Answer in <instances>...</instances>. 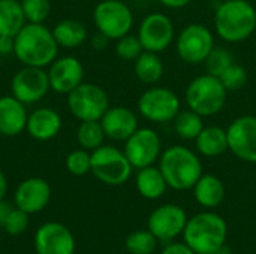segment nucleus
Masks as SVG:
<instances>
[{
	"mask_svg": "<svg viewBox=\"0 0 256 254\" xmlns=\"http://www.w3.org/2000/svg\"><path fill=\"white\" fill-rule=\"evenodd\" d=\"M27 111L22 102L14 96L0 97V135L18 136L26 130Z\"/></svg>",
	"mask_w": 256,
	"mask_h": 254,
	"instance_id": "nucleus-20",
	"label": "nucleus"
},
{
	"mask_svg": "<svg viewBox=\"0 0 256 254\" xmlns=\"http://www.w3.org/2000/svg\"><path fill=\"white\" fill-rule=\"evenodd\" d=\"M138 111L152 123L172 121L180 111V99L170 88L152 87L138 99Z\"/></svg>",
	"mask_w": 256,
	"mask_h": 254,
	"instance_id": "nucleus-9",
	"label": "nucleus"
},
{
	"mask_svg": "<svg viewBox=\"0 0 256 254\" xmlns=\"http://www.w3.org/2000/svg\"><path fill=\"white\" fill-rule=\"evenodd\" d=\"M218 34L231 43L250 37L256 30V9L248 0H226L219 4L214 13Z\"/></svg>",
	"mask_w": 256,
	"mask_h": 254,
	"instance_id": "nucleus-2",
	"label": "nucleus"
},
{
	"mask_svg": "<svg viewBox=\"0 0 256 254\" xmlns=\"http://www.w3.org/2000/svg\"><path fill=\"white\" fill-rule=\"evenodd\" d=\"M160 136L148 127H138L136 132L126 139L124 145V154L130 165L136 169L152 166L160 157Z\"/></svg>",
	"mask_w": 256,
	"mask_h": 254,
	"instance_id": "nucleus-11",
	"label": "nucleus"
},
{
	"mask_svg": "<svg viewBox=\"0 0 256 254\" xmlns=\"http://www.w3.org/2000/svg\"><path fill=\"white\" fill-rule=\"evenodd\" d=\"M12 210L14 208H12L10 204L4 202L3 199L0 201V228L2 229H3V226H4V223H6V220H8V217H9V214H10Z\"/></svg>",
	"mask_w": 256,
	"mask_h": 254,
	"instance_id": "nucleus-40",
	"label": "nucleus"
},
{
	"mask_svg": "<svg viewBox=\"0 0 256 254\" xmlns=\"http://www.w3.org/2000/svg\"><path fill=\"white\" fill-rule=\"evenodd\" d=\"M9 52H14V37L0 36V54L6 55Z\"/></svg>",
	"mask_w": 256,
	"mask_h": 254,
	"instance_id": "nucleus-39",
	"label": "nucleus"
},
{
	"mask_svg": "<svg viewBox=\"0 0 256 254\" xmlns=\"http://www.w3.org/2000/svg\"><path fill=\"white\" fill-rule=\"evenodd\" d=\"M138 37L144 51L162 52L174 39V24L171 18L164 13H148L140 24Z\"/></svg>",
	"mask_w": 256,
	"mask_h": 254,
	"instance_id": "nucleus-13",
	"label": "nucleus"
},
{
	"mask_svg": "<svg viewBox=\"0 0 256 254\" xmlns=\"http://www.w3.org/2000/svg\"><path fill=\"white\" fill-rule=\"evenodd\" d=\"M220 1H226V0H220Z\"/></svg>",
	"mask_w": 256,
	"mask_h": 254,
	"instance_id": "nucleus-44",
	"label": "nucleus"
},
{
	"mask_svg": "<svg viewBox=\"0 0 256 254\" xmlns=\"http://www.w3.org/2000/svg\"><path fill=\"white\" fill-rule=\"evenodd\" d=\"M144 51L142 43L140 40L138 36L134 34H124L123 37L117 39V45H116V52L122 60H128V61H135L136 57Z\"/></svg>",
	"mask_w": 256,
	"mask_h": 254,
	"instance_id": "nucleus-33",
	"label": "nucleus"
},
{
	"mask_svg": "<svg viewBox=\"0 0 256 254\" xmlns=\"http://www.w3.org/2000/svg\"><path fill=\"white\" fill-rule=\"evenodd\" d=\"M106 138L104 127L99 121H81L76 129V141L84 150L94 151L96 148L104 145V139Z\"/></svg>",
	"mask_w": 256,
	"mask_h": 254,
	"instance_id": "nucleus-29",
	"label": "nucleus"
},
{
	"mask_svg": "<svg viewBox=\"0 0 256 254\" xmlns=\"http://www.w3.org/2000/svg\"><path fill=\"white\" fill-rule=\"evenodd\" d=\"M50 198H51L50 184L39 177L27 178L22 183H20L14 195L16 208L26 211L27 214H34L42 211L48 205Z\"/></svg>",
	"mask_w": 256,
	"mask_h": 254,
	"instance_id": "nucleus-18",
	"label": "nucleus"
},
{
	"mask_svg": "<svg viewBox=\"0 0 256 254\" xmlns=\"http://www.w3.org/2000/svg\"><path fill=\"white\" fill-rule=\"evenodd\" d=\"M58 43L42 22L26 24L14 37V54L24 66L45 67L57 58Z\"/></svg>",
	"mask_w": 256,
	"mask_h": 254,
	"instance_id": "nucleus-1",
	"label": "nucleus"
},
{
	"mask_svg": "<svg viewBox=\"0 0 256 254\" xmlns=\"http://www.w3.org/2000/svg\"><path fill=\"white\" fill-rule=\"evenodd\" d=\"M196 150L200 154L206 157H218L224 154L228 147V133L225 129L218 126H208L201 130L198 138L195 139Z\"/></svg>",
	"mask_w": 256,
	"mask_h": 254,
	"instance_id": "nucleus-23",
	"label": "nucleus"
},
{
	"mask_svg": "<svg viewBox=\"0 0 256 254\" xmlns=\"http://www.w3.org/2000/svg\"><path fill=\"white\" fill-rule=\"evenodd\" d=\"M204 254H232V253H231L230 247L224 246V247H220V249H218V250H214V252H210V253H204Z\"/></svg>",
	"mask_w": 256,
	"mask_h": 254,
	"instance_id": "nucleus-43",
	"label": "nucleus"
},
{
	"mask_svg": "<svg viewBox=\"0 0 256 254\" xmlns=\"http://www.w3.org/2000/svg\"><path fill=\"white\" fill-rule=\"evenodd\" d=\"M66 169L76 177L92 172V154H88L84 148L69 153L66 157Z\"/></svg>",
	"mask_w": 256,
	"mask_h": 254,
	"instance_id": "nucleus-34",
	"label": "nucleus"
},
{
	"mask_svg": "<svg viewBox=\"0 0 256 254\" xmlns=\"http://www.w3.org/2000/svg\"><path fill=\"white\" fill-rule=\"evenodd\" d=\"M110 40H111L110 37H106L104 33L98 31V33L92 37V45H93V48H94V49L102 51V49H105V48L108 46Z\"/></svg>",
	"mask_w": 256,
	"mask_h": 254,
	"instance_id": "nucleus-38",
	"label": "nucleus"
},
{
	"mask_svg": "<svg viewBox=\"0 0 256 254\" xmlns=\"http://www.w3.org/2000/svg\"><path fill=\"white\" fill-rule=\"evenodd\" d=\"M93 21L98 31L111 40L128 34L134 25V13L122 0H102L93 10Z\"/></svg>",
	"mask_w": 256,
	"mask_h": 254,
	"instance_id": "nucleus-8",
	"label": "nucleus"
},
{
	"mask_svg": "<svg viewBox=\"0 0 256 254\" xmlns=\"http://www.w3.org/2000/svg\"><path fill=\"white\" fill-rule=\"evenodd\" d=\"M192 190L196 202L204 208H216L225 199V186L222 180L212 174H202Z\"/></svg>",
	"mask_w": 256,
	"mask_h": 254,
	"instance_id": "nucleus-22",
	"label": "nucleus"
},
{
	"mask_svg": "<svg viewBox=\"0 0 256 254\" xmlns=\"http://www.w3.org/2000/svg\"><path fill=\"white\" fill-rule=\"evenodd\" d=\"M164 6L166 7H171V9H180V7H184L188 6L192 0H159Z\"/></svg>",
	"mask_w": 256,
	"mask_h": 254,
	"instance_id": "nucleus-41",
	"label": "nucleus"
},
{
	"mask_svg": "<svg viewBox=\"0 0 256 254\" xmlns=\"http://www.w3.org/2000/svg\"><path fill=\"white\" fill-rule=\"evenodd\" d=\"M24 16L28 22H44L50 15V0H21Z\"/></svg>",
	"mask_w": 256,
	"mask_h": 254,
	"instance_id": "nucleus-35",
	"label": "nucleus"
},
{
	"mask_svg": "<svg viewBox=\"0 0 256 254\" xmlns=\"http://www.w3.org/2000/svg\"><path fill=\"white\" fill-rule=\"evenodd\" d=\"M134 166L124 151L111 145H102L92 153V172L104 184L122 186L132 174Z\"/></svg>",
	"mask_w": 256,
	"mask_h": 254,
	"instance_id": "nucleus-6",
	"label": "nucleus"
},
{
	"mask_svg": "<svg viewBox=\"0 0 256 254\" xmlns=\"http://www.w3.org/2000/svg\"><path fill=\"white\" fill-rule=\"evenodd\" d=\"M58 46L76 48L87 39V30L82 22L76 19H63L51 30Z\"/></svg>",
	"mask_w": 256,
	"mask_h": 254,
	"instance_id": "nucleus-26",
	"label": "nucleus"
},
{
	"mask_svg": "<svg viewBox=\"0 0 256 254\" xmlns=\"http://www.w3.org/2000/svg\"><path fill=\"white\" fill-rule=\"evenodd\" d=\"M188 216L184 210L174 204H165L158 207L148 217V231L158 238V241L168 243L183 231L188 223Z\"/></svg>",
	"mask_w": 256,
	"mask_h": 254,
	"instance_id": "nucleus-14",
	"label": "nucleus"
},
{
	"mask_svg": "<svg viewBox=\"0 0 256 254\" xmlns=\"http://www.w3.org/2000/svg\"><path fill=\"white\" fill-rule=\"evenodd\" d=\"M160 254H196L186 243H174L168 244Z\"/></svg>",
	"mask_w": 256,
	"mask_h": 254,
	"instance_id": "nucleus-37",
	"label": "nucleus"
},
{
	"mask_svg": "<svg viewBox=\"0 0 256 254\" xmlns=\"http://www.w3.org/2000/svg\"><path fill=\"white\" fill-rule=\"evenodd\" d=\"M226 222L214 213H200L188 220L183 231L184 243L196 254L214 252L225 246Z\"/></svg>",
	"mask_w": 256,
	"mask_h": 254,
	"instance_id": "nucleus-4",
	"label": "nucleus"
},
{
	"mask_svg": "<svg viewBox=\"0 0 256 254\" xmlns=\"http://www.w3.org/2000/svg\"><path fill=\"white\" fill-rule=\"evenodd\" d=\"M166 180L159 168L147 166L140 169L136 175V190L146 199H159L166 192Z\"/></svg>",
	"mask_w": 256,
	"mask_h": 254,
	"instance_id": "nucleus-24",
	"label": "nucleus"
},
{
	"mask_svg": "<svg viewBox=\"0 0 256 254\" xmlns=\"http://www.w3.org/2000/svg\"><path fill=\"white\" fill-rule=\"evenodd\" d=\"M159 169L168 187L174 190H190L202 175L200 157L189 148L174 145L166 148L159 157Z\"/></svg>",
	"mask_w": 256,
	"mask_h": 254,
	"instance_id": "nucleus-3",
	"label": "nucleus"
},
{
	"mask_svg": "<svg viewBox=\"0 0 256 254\" xmlns=\"http://www.w3.org/2000/svg\"><path fill=\"white\" fill-rule=\"evenodd\" d=\"M34 250L38 254H74L75 240L64 225L50 222L38 229Z\"/></svg>",
	"mask_w": 256,
	"mask_h": 254,
	"instance_id": "nucleus-16",
	"label": "nucleus"
},
{
	"mask_svg": "<svg viewBox=\"0 0 256 254\" xmlns=\"http://www.w3.org/2000/svg\"><path fill=\"white\" fill-rule=\"evenodd\" d=\"M68 106L80 121H99L110 108V99L99 85L81 82L68 94Z\"/></svg>",
	"mask_w": 256,
	"mask_h": 254,
	"instance_id": "nucleus-7",
	"label": "nucleus"
},
{
	"mask_svg": "<svg viewBox=\"0 0 256 254\" xmlns=\"http://www.w3.org/2000/svg\"><path fill=\"white\" fill-rule=\"evenodd\" d=\"M136 78L144 84H156L164 75V63L158 52L142 51L134 64Z\"/></svg>",
	"mask_w": 256,
	"mask_h": 254,
	"instance_id": "nucleus-27",
	"label": "nucleus"
},
{
	"mask_svg": "<svg viewBox=\"0 0 256 254\" xmlns=\"http://www.w3.org/2000/svg\"><path fill=\"white\" fill-rule=\"evenodd\" d=\"M226 88L218 76L201 75L196 76L186 88L188 108L201 117H212L219 114L226 102Z\"/></svg>",
	"mask_w": 256,
	"mask_h": 254,
	"instance_id": "nucleus-5",
	"label": "nucleus"
},
{
	"mask_svg": "<svg viewBox=\"0 0 256 254\" xmlns=\"http://www.w3.org/2000/svg\"><path fill=\"white\" fill-rule=\"evenodd\" d=\"M126 250L130 254H153L158 238L150 231H135L126 238Z\"/></svg>",
	"mask_w": 256,
	"mask_h": 254,
	"instance_id": "nucleus-30",
	"label": "nucleus"
},
{
	"mask_svg": "<svg viewBox=\"0 0 256 254\" xmlns=\"http://www.w3.org/2000/svg\"><path fill=\"white\" fill-rule=\"evenodd\" d=\"M219 79L224 84V87L226 88V91H236V90H240L246 85L248 72L242 64L232 63L230 67H226L224 70V73L219 76Z\"/></svg>",
	"mask_w": 256,
	"mask_h": 254,
	"instance_id": "nucleus-32",
	"label": "nucleus"
},
{
	"mask_svg": "<svg viewBox=\"0 0 256 254\" xmlns=\"http://www.w3.org/2000/svg\"><path fill=\"white\" fill-rule=\"evenodd\" d=\"M26 130L38 141H50L62 130V117L52 108L34 109L27 118Z\"/></svg>",
	"mask_w": 256,
	"mask_h": 254,
	"instance_id": "nucleus-21",
	"label": "nucleus"
},
{
	"mask_svg": "<svg viewBox=\"0 0 256 254\" xmlns=\"http://www.w3.org/2000/svg\"><path fill=\"white\" fill-rule=\"evenodd\" d=\"M50 88L48 72H45L44 67L24 66L14 75L10 81L12 96L24 105L39 102L42 97H45Z\"/></svg>",
	"mask_w": 256,
	"mask_h": 254,
	"instance_id": "nucleus-12",
	"label": "nucleus"
},
{
	"mask_svg": "<svg viewBox=\"0 0 256 254\" xmlns=\"http://www.w3.org/2000/svg\"><path fill=\"white\" fill-rule=\"evenodd\" d=\"M172 123H174L176 133L182 139H188V141H192V139L195 141L198 135L201 133V130L204 129L202 117L194 112L192 109H184V111L180 109L178 114L174 117Z\"/></svg>",
	"mask_w": 256,
	"mask_h": 254,
	"instance_id": "nucleus-28",
	"label": "nucleus"
},
{
	"mask_svg": "<svg viewBox=\"0 0 256 254\" xmlns=\"http://www.w3.org/2000/svg\"><path fill=\"white\" fill-rule=\"evenodd\" d=\"M6 192H8V180H6L3 171L0 169V201L6 196Z\"/></svg>",
	"mask_w": 256,
	"mask_h": 254,
	"instance_id": "nucleus-42",
	"label": "nucleus"
},
{
	"mask_svg": "<svg viewBox=\"0 0 256 254\" xmlns=\"http://www.w3.org/2000/svg\"><path fill=\"white\" fill-rule=\"evenodd\" d=\"M234 63V57L232 54L224 48V46H214L210 54L207 55V58L204 60V64H206V70L208 75H213V76H220L224 73V70L226 67H230L231 64Z\"/></svg>",
	"mask_w": 256,
	"mask_h": 254,
	"instance_id": "nucleus-31",
	"label": "nucleus"
},
{
	"mask_svg": "<svg viewBox=\"0 0 256 254\" xmlns=\"http://www.w3.org/2000/svg\"><path fill=\"white\" fill-rule=\"evenodd\" d=\"M213 48V33L204 24H189L177 37V52L180 58L189 64L204 63Z\"/></svg>",
	"mask_w": 256,
	"mask_h": 254,
	"instance_id": "nucleus-10",
	"label": "nucleus"
},
{
	"mask_svg": "<svg viewBox=\"0 0 256 254\" xmlns=\"http://www.w3.org/2000/svg\"><path fill=\"white\" fill-rule=\"evenodd\" d=\"M84 78V67L76 57L66 55L56 58L50 64L48 79L50 87L62 94H69L74 88H76Z\"/></svg>",
	"mask_w": 256,
	"mask_h": 254,
	"instance_id": "nucleus-17",
	"label": "nucleus"
},
{
	"mask_svg": "<svg viewBox=\"0 0 256 254\" xmlns=\"http://www.w3.org/2000/svg\"><path fill=\"white\" fill-rule=\"evenodd\" d=\"M228 147L236 157L248 163H256V117L243 115L236 118L230 127Z\"/></svg>",
	"mask_w": 256,
	"mask_h": 254,
	"instance_id": "nucleus-15",
	"label": "nucleus"
},
{
	"mask_svg": "<svg viewBox=\"0 0 256 254\" xmlns=\"http://www.w3.org/2000/svg\"><path fill=\"white\" fill-rule=\"evenodd\" d=\"M100 124L106 138L114 141H126L138 129V118L134 111L124 106H110L100 118Z\"/></svg>",
	"mask_w": 256,
	"mask_h": 254,
	"instance_id": "nucleus-19",
	"label": "nucleus"
},
{
	"mask_svg": "<svg viewBox=\"0 0 256 254\" xmlns=\"http://www.w3.org/2000/svg\"><path fill=\"white\" fill-rule=\"evenodd\" d=\"M28 216L30 214H27L26 211H22L20 208H14L10 211L8 220H6L4 226H3V229L9 235H14V237L22 234L27 229V226H28Z\"/></svg>",
	"mask_w": 256,
	"mask_h": 254,
	"instance_id": "nucleus-36",
	"label": "nucleus"
},
{
	"mask_svg": "<svg viewBox=\"0 0 256 254\" xmlns=\"http://www.w3.org/2000/svg\"><path fill=\"white\" fill-rule=\"evenodd\" d=\"M26 21L20 0H0V36L15 37Z\"/></svg>",
	"mask_w": 256,
	"mask_h": 254,
	"instance_id": "nucleus-25",
	"label": "nucleus"
}]
</instances>
